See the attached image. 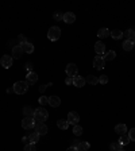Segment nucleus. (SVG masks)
Segmentation results:
<instances>
[{"instance_id": "30", "label": "nucleus", "mask_w": 135, "mask_h": 151, "mask_svg": "<svg viewBox=\"0 0 135 151\" xmlns=\"http://www.w3.org/2000/svg\"><path fill=\"white\" fill-rule=\"evenodd\" d=\"M73 134H74L76 136H80V135H82V128L79 126V124H76V126L73 127Z\"/></svg>"}, {"instance_id": "25", "label": "nucleus", "mask_w": 135, "mask_h": 151, "mask_svg": "<svg viewBox=\"0 0 135 151\" xmlns=\"http://www.w3.org/2000/svg\"><path fill=\"white\" fill-rule=\"evenodd\" d=\"M57 127H58L60 129H68V127H69V123L66 122V120L61 119V120H58V122H57Z\"/></svg>"}, {"instance_id": "24", "label": "nucleus", "mask_w": 135, "mask_h": 151, "mask_svg": "<svg viewBox=\"0 0 135 151\" xmlns=\"http://www.w3.org/2000/svg\"><path fill=\"white\" fill-rule=\"evenodd\" d=\"M85 81L88 82V84H91V85H97L99 84V78L96 77V76H92V74H89L87 78H85Z\"/></svg>"}, {"instance_id": "3", "label": "nucleus", "mask_w": 135, "mask_h": 151, "mask_svg": "<svg viewBox=\"0 0 135 151\" xmlns=\"http://www.w3.org/2000/svg\"><path fill=\"white\" fill-rule=\"evenodd\" d=\"M61 37V28L60 27H57V26H53V27L49 28V32H47V38L50 39V41L56 42L58 41Z\"/></svg>"}, {"instance_id": "28", "label": "nucleus", "mask_w": 135, "mask_h": 151, "mask_svg": "<svg viewBox=\"0 0 135 151\" xmlns=\"http://www.w3.org/2000/svg\"><path fill=\"white\" fill-rule=\"evenodd\" d=\"M110 150L111 151H120V150H123V148H122V145H120L119 142H113V143H111Z\"/></svg>"}, {"instance_id": "16", "label": "nucleus", "mask_w": 135, "mask_h": 151, "mask_svg": "<svg viewBox=\"0 0 135 151\" xmlns=\"http://www.w3.org/2000/svg\"><path fill=\"white\" fill-rule=\"evenodd\" d=\"M123 37L126 38V41H131V42H134V41H135V31L132 30V28H129L127 31L123 32Z\"/></svg>"}, {"instance_id": "7", "label": "nucleus", "mask_w": 135, "mask_h": 151, "mask_svg": "<svg viewBox=\"0 0 135 151\" xmlns=\"http://www.w3.org/2000/svg\"><path fill=\"white\" fill-rule=\"evenodd\" d=\"M104 66H105V61H104L103 57H100V55L95 57V60H93V68L95 69L101 70V69H104Z\"/></svg>"}, {"instance_id": "32", "label": "nucleus", "mask_w": 135, "mask_h": 151, "mask_svg": "<svg viewBox=\"0 0 135 151\" xmlns=\"http://www.w3.org/2000/svg\"><path fill=\"white\" fill-rule=\"evenodd\" d=\"M38 103L41 104V105H46V104H49V97H46V96H41V97L38 99Z\"/></svg>"}, {"instance_id": "33", "label": "nucleus", "mask_w": 135, "mask_h": 151, "mask_svg": "<svg viewBox=\"0 0 135 151\" xmlns=\"http://www.w3.org/2000/svg\"><path fill=\"white\" fill-rule=\"evenodd\" d=\"M25 151H37V147H35V145H32V143H27V145L25 146Z\"/></svg>"}, {"instance_id": "10", "label": "nucleus", "mask_w": 135, "mask_h": 151, "mask_svg": "<svg viewBox=\"0 0 135 151\" xmlns=\"http://www.w3.org/2000/svg\"><path fill=\"white\" fill-rule=\"evenodd\" d=\"M23 53H25V51H23L22 46H20V45H16V46L12 47V55L11 57L15 58V60H19V58L23 55Z\"/></svg>"}, {"instance_id": "34", "label": "nucleus", "mask_w": 135, "mask_h": 151, "mask_svg": "<svg viewBox=\"0 0 135 151\" xmlns=\"http://www.w3.org/2000/svg\"><path fill=\"white\" fill-rule=\"evenodd\" d=\"M108 82V77L105 74H101L100 77H99V84H103V85H105Z\"/></svg>"}, {"instance_id": "40", "label": "nucleus", "mask_w": 135, "mask_h": 151, "mask_svg": "<svg viewBox=\"0 0 135 151\" xmlns=\"http://www.w3.org/2000/svg\"><path fill=\"white\" fill-rule=\"evenodd\" d=\"M79 143H80L79 140H73V142H72V147H76V148H77V146H79Z\"/></svg>"}, {"instance_id": "43", "label": "nucleus", "mask_w": 135, "mask_h": 151, "mask_svg": "<svg viewBox=\"0 0 135 151\" xmlns=\"http://www.w3.org/2000/svg\"><path fill=\"white\" fill-rule=\"evenodd\" d=\"M12 92H14V88H8V89H7V93H12Z\"/></svg>"}, {"instance_id": "11", "label": "nucleus", "mask_w": 135, "mask_h": 151, "mask_svg": "<svg viewBox=\"0 0 135 151\" xmlns=\"http://www.w3.org/2000/svg\"><path fill=\"white\" fill-rule=\"evenodd\" d=\"M35 132L39 135H46L47 134V126L45 123H35Z\"/></svg>"}, {"instance_id": "44", "label": "nucleus", "mask_w": 135, "mask_h": 151, "mask_svg": "<svg viewBox=\"0 0 135 151\" xmlns=\"http://www.w3.org/2000/svg\"><path fill=\"white\" fill-rule=\"evenodd\" d=\"M134 46H135V41H134Z\"/></svg>"}, {"instance_id": "21", "label": "nucleus", "mask_w": 135, "mask_h": 151, "mask_svg": "<svg viewBox=\"0 0 135 151\" xmlns=\"http://www.w3.org/2000/svg\"><path fill=\"white\" fill-rule=\"evenodd\" d=\"M91 148V145H89L88 142H80L79 146H77V150L79 151H88Z\"/></svg>"}, {"instance_id": "31", "label": "nucleus", "mask_w": 135, "mask_h": 151, "mask_svg": "<svg viewBox=\"0 0 135 151\" xmlns=\"http://www.w3.org/2000/svg\"><path fill=\"white\" fill-rule=\"evenodd\" d=\"M53 19L54 20H57V22H60V20H62L64 19V14H61L60 11H57V12L53 14Z\"/></svg>"}, {"instance_id": "1", "label": "nucleus", "mask_w": 135, "mask_h": 151, "mask_svg": "<svg viewBox=\"0 0 135 151\" xmlns=\"http://www.w3.org/2000/svg\"><path fill=\"white\" fill-rule=\"evenodd\" d=\"M34 120H37V123H45L49 117V112L45 108H37L34 111Z\"/></svg>"}, {"instance_id": "12", "label": "nucleus", "mask_w": 135, "mask_h": 151, "mask_svg": "<svg viewBox=\"0 0 135 151\" xmlns=\"http://www.w3.org/2000/svg\"><path fill=\"white\" fill-rule=\"evenodd\" d=\"M85 84H87V81H85L84 77H81V76H74V77H73V85H74V86L82 88Z\"/></svg>"}, {"instance_id": "39", "label": "nucleus", "mask_w": 135, "mask_h": 151, "mask_svg": "<svg viewBox=\"0 0 135 151\" xmlns=\"http://www.w3.org/2000/svg\"><path fill=\"white\" fill-rule=\"evenodd\" d=\"M46 88H49L47 85H42V86H39V92H41V93H43V92L46 91Z\"/></svg>"}, {"instance_id": "4", "label": "nucleus", "mask_w": 135, "mask_h": 151, "mask_svg": "<svg viewBox=\"0 0 135 151\" xmlns=\"http://www.w3.org/2000/svg\"><path fill=\"white\" fill-rule=\"evenodd\" d=\"M66 122L69 123V124L76 126V124H79V122H80V115L76 112V111H72V112L68 113V119H66Z\"/></svg>"}, {"instance_id": "42", "label": "nucleus", "mask_w": 135, "mask_h": 151, "mask_svg": "<svg viewBox=\"0 0 135 151\" xmlns=\"http://www.w3.org/2000/svg\"><path fill=\"white\" fill-rule=\"evenodd\" d=\"M66 151H79V150H77V148H76V147H72V146H70V147L68 148V150H66Z\"/></svg>"}, {"instance_id": "9", "label": "nucleus", "mask_w": 135, "mask_h": 151, "mask_svg": "<svg viewBox=\"0 0 135 151\" xmlns=\"http://www.w3.org/2000/svg\"><path fill=\"white\" fill-rule=\"evenodd\" d=\"M95 51H96V54H99L100 57H103L104 54H105V43H103V42H96L95 43Z\"/></svg>"}, {"instance_id": "20", "label": "nucleus", "mask_w": 135, "mask_h": 151, "mask_svg": "<svg viewBox=\"0 0 135 151\" xmlns=\"http://www.w3.org/2000/svg\"><path fill=\"white\" fill-rule=\"evenodd\" d=\"M110 35H111V38H112V39H115V41L122 39V38H123V32L120 31V30H112Z\"/></svg>"}, {"instance_id": "18", "label": "nucleus", "mask_w": 135, "mask_h": 151, "mask_svg": "<svg viewBox=\"0 0 135 151\" xmlns=\"http://www.w3.org/2000/svg\"><path fill=\"white\" fill-rule=\"evenodd\" d=\"M115 132H116L118 135H124V134H126L127 132V126L126 124H118L116 127H115Z\"/></svg>"}, {"instance_id": "29", "label": "nucleus", "mask_w": 135, "mask_h": 151, "mask_svg": "<svg viewBox=\"0 0 135 151\" xmlns=\"http://www.w3.org/2000/svg\"><path fill=\"white\" fill-rule=\"evenodd\" d=\"M119 143H120L122 146H127V145H129V143H130V138H129V135H126V134H124V135L120 136Z\"/></svg>"}, {"instance_id": "26", "label": "nucleus", "mask_w": 135, "mask_h": 151, "mask_svg": "<svg viewBox=\"0 0 135 151\" xmlns=\"http://www.w3.org/2000/svg\"><path fill=\"white\" fill-rule=\"evenodd\" d=\"M132 47H134V42H131V41H124L123 42V50L124 51H131Z\"/></svg>"}, {"instance_id": "22", "label": "nucleus", "mask_w": 135, "mask_h": 151, "mask_svg": "<svg viewBox=\"0 0 135 151\" xmlns=\"http://www.w3.org/2000/svg\"><path fill=\"white\" fill-rule=\"evenodd\" d=\"M39 134H37V132H32V134H30L28 135V142L30 143H32V145H37V142L39 140Z\"/></svg>"}, {"instance_id": "6", "label": "nucleus", "mask_w": 135, "mask_h": 151, "mask_svg": "<svg viewBox=\"0 0 135 151\" xmlns=\"http://www.w3.org/2000/svg\"><path fill=\"white\" fill-rule=\"evenodd\" d=\"M22 127H23L25 129L34 128V127H35V120H34V117H27V116H25V119L22 120Z\"/></svg>"}, {"instance_id": "17", "label": "nucleus", "mask_w": 135, "mask_h": 151, "mask_svg": "<svg viewBox=\"0 0 135 151\" xmlns=\"http://www.w3.org/2000/svg\"><path fill=\"white\" fill-rule=\"evenodd\" d=\"M20 46H22V49H23V51H25V53H27V54L34 53V45L30 43V42H26V43H22Z\"/></svg>"}, {"instance_id": "41", "label": "nucleus", "mask_w": 135, "mask_h": 151, "mask_svg": "<svg viewBox=\"0 0 135 151\" xmlns=\"http://www.w3.org/2000/svg\"><path fill=\"white\" fill-rule=\"evenodd\" d=\"M22 142H23V143H27V142H28V136H23Z\"/></svg>"}, {"instance_id": "8", "label": "nucleus", "mask_w": 135, "mask_h": 151, "mask_svg": "<svg viewBox=\"0 0 135 151\" xmlns=\"http://www.w3.org/2000/svg\"><path fill=\"white\" fill-rule=\"evenodd\" d=\"M65 72L66 74H68V77H74V76H77V66L74 65V63H68L65 68Z\"/></svg>"}, {"instance_id": "36", "label": "nucleus", "mask_w": 135, "mask_h": 151, "mask_svg": "<svg viewBox=\"0 0 135 151\" xmlns=\"http://www.w3.org/2000/svg\"><path fill=\"white\" fill-rule=\"evenodd\" d=\"M18 39H19V42H20V45H22V43H26V42H27V38H26L25 35H19Z\"/></svg>"}, {"instance_id": "35", "label": "nucleus", "mask_w": 135, "mask_h": 151, "mask_svg": "<svg viewBox=\"0 0 135 151\" xmlns=\"http://www.w3.org/2000/svg\"><path fill=\"white\" fill-rule=\"evenodd\" d=\"M129 138H130V140H134L135 142V128L129 129Z\"/></svg>"}, {"instance_id": "14", "label": "nucleus", "mask_w": 135, "mask_h": 151, "mask_svg": "<svg viewBox=\"0 0 135 151\" xmlns=\"http://www.w3.org/2000/svg\"><path fill=\"white\" fill-rule=\"evenodd\" d=\"M62 22L68 23V24H72V23L76 22V15L73 12H65V14H64Z\"/></svg>"}, {"instance_id": "15", "label": "nucleus", "mask_w": 135, "mask_h": 151, "mask_svg": "<svg viewBox=\"0 0 135 151\" xmlns=\"http://www.w3.org/2000/svg\"><path fill=\"white\" fill-rule=\"evenodd\" d=\"M49 105H51L53 108H57L61 105V99L58 96H50L49 97Z\"/></svg>"}, {"instance_id": "5", "label": "nucleus", "mask_w": 135, "mask_h": 151, "mask_svg": "<svg viewBox=\"0 0 135 151\" xmlns=\"http://www.w3.org/2000/svg\"><path fill=\"white\" fill-rule=\"evenodd\" d=\"M12 61H14V58L11 55H3L0 58V65L3 66L4 69H9L12 66Z\"/></svg>"}, {"instance_id": "13", "label": "nucleus", "mask_w": 135, "mask_h": 151, "mask_svg": "<svg viewBox=\"0 0 135 151\" xmlns=\"http://www.w3.org/2000/svg\"><path fill=\"white\" fill-rule=\"evenodd\" d=\"M37 81H38V74L37 73L35 72H28L27 76H26V82L30 85V84H35Z\"/></svg>"}, {"instance_id": "19", "label": "nucleus", "mask_w": 135, "mask_h": 151, "mask_svg": "<svg viewBox=\"0 0 135 151\" xmlns=\"http://www.w3.org/2000/svg\"><path fill=\"white\" fill-rule=\"evenodd\" d=\"M115 57H116L115 50H110V51H107V53L104 54L103 58H104V61H112V60H115Z\"/></svg>"}, {"instance_id": "2", "label": "nucleus", "mask_w": 135, "mask_h": 151, "mask_svg": "<svg viewBox=\"0 0 135 151\" xmlns=\"http://www.w3.org/2000/svg\"><path fill=\"white\" fill-rule=\"evenodd\" d=\"M14 93L16 94H25L26 92L28 91V84L25 81H16L15 84H14Z\"/></svg>"}, {"instance_id": "38", "label": "nucleus", "mask_w": 135, "mask_h": 151, "mask_svg": "<svg viewBox=\"0 0 135 151\" xmlns=\"http://www.w3.org/2000/svg\"><path fill=\"white\" fill-rule=\"evenodd\" d=\"M25 68H26V70H28V72H32V65H31V62H27Z\"/></svg>"}, {"instance_id": "27", "label": "nucleus", "mask_w": 135, "mask_h": 151, "mask_svg": "<svg viewBox=\"0 0 135 151\" xmlns=\"http://www.w3.org/2000/svg\"><path fill=\"white\" fill-rule=\"evenodd\" d=\"M23 113H25V116H27V117H32L34 116V109L27 105V107L23 108Z\"/></svg>"}, {"instance_id": "23", "label": "nucleus", "mask_w": 135, "mask_h": 151, "mask_svg": "<svg viewBox=\"0 0 135 151\" xmlns=\"http://www.w3.org/2000/svg\"><path fill=\"white\" fill-rule=\"evenodd\" d=\"M110 34H111V31L108 30V28H100V30L97 31L99 38H107V37H110Z\"/></svg>"}, {"instance_id": "37", "label": "nucleus", "mask_w": 135, "mask_h": 151, "mask_svg": "<svg viewBox=\"0 0 135 151\" xmlns=\"http://www.w3.org/2000/svg\"><path fill=\"white\" fill-rule=\"evenodd\" d=\"M65 84L66 85L73 84V77H66V78H65Z\"/></svg>"}, {"instance_id": "45", "label": "nucleus", "mask_w": 135, "mask_h": 151, "mask_svg": "<svg viewBox=\"0 0 135 151\" xmlns=\"http://www.w3.org/2000/svg\"><path fill=\"white\" fill-rule=\"evenodd\" d=\"M120 151H124V150H120Z\"/></svg>"}]
</instances>
